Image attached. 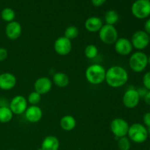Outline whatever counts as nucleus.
<instances>
[{"label": "nucleus", "instance_id": "41", "mask_svg": "<svg viewBox=\"0 0 150 150\" xmlns=\"http://www.w3.org/2000/svg\"><path fill=\"white\" fill-rule=\"evenodd\" d=\"M149 1H150V0H149Z\"/></svg>", "mask_w": 150, "mask_h": 150}, {"label": "nucleus", "instance_id": "23", "mask_svg": "<svg viewBox=\"0 0 150 150\" xmlns=\"http://www.w3.org/2000/svg\"><path fill=\"white\" fill-rule=\"evenodd\" d=\"M98 48L94 44H89L84 48V55L89 59H93L98 55Z\"/></svg>", "mask_w": 150, "mask_h": 150}, {"label": "nucleus", "instance_id": "15", "mask_svg": "<svg viewBox=\"0 0 150 150\" xmlns=\"http://www.w3.org/2000/svg\"><path fill=\"white\" fill-rule=\"evenodd\" d=\"M17 83L16 76L10 73H3L0 74V89L8 91L13 89Z\"/></svg>", "mask_w": 150, "mask_h": 150}, {"label": "nucleus", "instance_id": "40", "mask_svg": "<svg viewBox=\"0 0 150 150\" xmlns=\"http://www.w3.org/2000/svg\"><path fill=\"white\" fill-rule=\"evenodd\" d=\"M149 150H150V147H149Z\"/></svg>", "mask_w": 150, "mask_h": 150}, {"label": "nucleus", "instance_id": "39", "mask_svg": "<svg viewBox=\"0 0 150 150\" xmlns=\"http://www.w3.org/2000/svg\"><path fill=\"white\" fill-rule=\"evenodd\" d=\"M10 150H13V149H10Z\"/></svg>", "mask_w": 150, "mask_h": 150}, {"label": "nucleus", "instance_id": "28", "mask_svg": "<svg viewBox=\"0 0 150 150\" xmlns=\"http://www.w3.org/2000/svg\"><path fill=\"white\" fill-rule=\"evenodd\" d=\"M142 83L144 87L146 88L147 90H150V71L146 72L142 78Z\"/></svg>", "mask_w": 150, "mask_h": 150}, {"label": "nucleus", "instance_id": "35", "mask_svg": "<svg viewBox=\"0 0 150 150\" xmlns=\"http://www.w3.org/2000/svg\"><path fill=\"white\" fill-rule=\"evenodd\" d=\"M143 99L144 100V102L146 103V104L150 105V90H148L147 93H146V95L144 97Z\"/></svg>", "mask_w": 150, "mask_h": 150}, {"label": "nucleus", "instance_id": "22", "mask_svg": "<svg viewBox=\"0 0 150 150\" xmlns=\"http://www.w3.org/2000/svg\"><path fill=\"white\" fill-rule=\"evenodd\" d=\"M13 113L9 108L7 107H0V122L1 123H8L13 120Z\"/></svg>", "mask_w": 150, "mask_h": 150}, {"label": "nucleus", "instance_id": "3", "mask_svg": "<svg viewBox=\"0 0 150 150\" xmlns=\"http://www.w3.org/2000/svg\"><path fill=\"white\" fill-rule=\"evenodd\" d=\"M147 128L141 123H134L129 127L127 137L130 141L136 144H142L148 139Z\"/></svg>", "mask_w": 150, "mask_h": 150}, {"label": "nucleus", "instance_id": "1", "mask_svg": "<svg viewBox=\"0 0 150 150\" xmlns=\"http://www.w3.org/2000/svg\"><path fill=\"white\" fill-rule=\"evenodd\" d=\"M128 79V73L122 66H111L106 70L105 81L110 87H122L127 83Z\"/></svg>", "mask_w": 150, "mask_h": 150}, {"label": "nucleus", "instance_id": "7", "mask_svg": "<svg viewBox=\"0 0 150 150\" xmlns=\"http://www.w3.org/2000/svg\"><path fill=\"white\" fill-rule=\"evenodd\" d=\"M128 122L120 117L114 118L110 123V130L117 139L127 136L129 130Z\"/></svg>", "mask_w": 150, "mask_h": 150}, {"label": "nucleus", "instance_id": "14", "mask_svg": "<svg viewBox=\"0 0 150 150\" xmlns=\"http://www.w3.org/2000/svg\"><path fill=\"white\" fill-rule=\"evenodd\" d=\"M22 33V26L19 22L13 21L7 23L5 26V35L8 39L15 40L20 38Z\"/></svg>", "mask_w": 150, "mask_h": 150}, {"label": "nucleus", "instance_id": "10", "mask_svg": "<svg viewBox=\"0 0 150 150\" xmlns=\"http://www.w3.org/2000/svg\"><path fill=\"white\" fill-rule=\"evenodd\" d=\"M9 108H10L13 114L21 115L24 114L26 108H28L27 100L22 95H16L10 100Z\"/></svg>", "mask_w": 150, "mask_h": 150}, {"label": "nucleus", "instance_id": "20", "mask_svg": "<svg viewBox=\"0 0 150 150\" xmlns=\"http://www.w3.org/2000/svg\"><path fill=\"white\" fill-rule=\"evenodd\" d=\"M52 82L58 87L64 88L68 86L70 83V79L66 73L62 72H57L53 76Z\"/></svg>", "mask_w": 150, "mask_h": 150}, {"label": "nucleus", "instance_id": "27", "mask_svg": "<svg viewBox=\"0 0 150 150\" xmlns=\"http://www.w3.org/2000/svg\"><path fill=\"white\" fill-rule=\"evenodd\" d=\"M41 96L42 95L38 94L35 91L30 92L26 98L28 103L30 104L31 105H38V104L40 103L41 101Z\"/></svg>", "mask_w": 150, "mask_h": 150}, {"label": "nucleus", "instance_id": "24", "mask_svg": "<svg viewBox=\"0 0 150 150\" xmlns=\"http://www.w3.org/2000/svg\"><path fill=\"white\" fill-rule=\"evenodd\" d=\"M1 17L4 21L10 23V22L14 21L15 18H16V13L10 7H6L1 10Z\"/></svg>", "mask_w": 150, "mask_h": 150}, {"label": "nucleus", "instance_id": "4", "mask_svg": "<svg viewBox=\"0 0 150 150\" xmlns=\"http://www.w3.org/2000/svg\"><path fill=\"white\" fill-rule=\"evenodd\" d=\"M148 65V57L145 53L137 51L129 59V67L135 73H142Z\"/></svg>", "mask_w": 150, "mask_h": 150}, {"label": "nucleus", "instance_id": "11", "mask_svg": "<svg viewBox=\"0 0 150 150\" xmlns=\"http://www.w3.org/2000/svg\"><path fill=\"white\" fill-rule=\"evenodd\" d=\"M72 47L73 45L71 40L64 36L57 38L54 44V51L59 56H66L70 54L71 52Z\"/></svg>", "mask_w": 150, "mask_h": 150}, {"label": "nucleus", "instance_id": "13", "mask_svg": "<svg viewBox=\"0 0 150 150\" xmlns=\"http://www.w3.org/2000/svg\"><path fill=\"white\" fill-rule=\"evenodd\" d=\"M53 82L49 78L42 76L37 79L34 83V89L40 95H46L52 89Z\"/></svg>", "mask_w": 150, "mask_h": 150}, {"label": "nucleus", "instance_id": "25", "mask_svg": "<svg viewBox=\"0 0 150 150\" xmlns=\"http://www.w3.org/2000/svg\"><path fill=\"white\" fill-rule=\"evenodd\" d=\"M79 35V30L78 29V27L75 26H67L65 29L64 32V36L67 39L72 40L76 39Z\"/></svg>", "mask_w": 150, "mask_h": 150}, {"label": "nucleus", "instance_id": "33", "mask_svg": "<svg viewBox=\"0 0 150 150\" xmlns=\"http://www.w3.org/2000/svg\"><path fill=\"white\" fill-rule=\"evenodd\" d=\"M9 104H10V103L8 102L7 98H3V97L0 98V107L9 106Z\"/></svg>", "mask_w": 150, "mask_h": 150}, {"label": "nucleus", "instance_id": "6", "mask_svg": "<svg viewBox=\"0 0 150 150\" xmlns=\"http://www.w3.org/2000/svg\"><path fill=\"white\" fill-rule=\"evenodd\" d=\"M131 13L138 19L147 18L150 16V1L136 0L131 6Z\"/></svg>", "mask_w": 150, "mask_h": 150}, {"label": "nucleus", "instance_id": "19", "mask_svg": "<svg viewBox=\"0 0 150 150\" xmlns=\"http://www.w3.org/2000/svg\"><path fill=\"white\" fill-rule=\"evenodd\" d=\"M60 127L64 131H71L76 127V120L72 115H65L60 120Z\"/></svg>", "mask_w": 150, "mask_h": 150}, {"label": "nucleus", "instance_id": "30", "mask_svg": "<svg viewBox=\"0 0 150 150\" xmlns=\"http://www.w3.org/2000/svg\"><path fill=\"white\" fill-rule=\"evenodd\" d=\"M8 57V52L4 48H0V62H3Z\"/></svg>", "mask_w": 150, "mask_h": 150}, {"label": "nucleus", "instance_id": "31", "mask_svg": "<svg viewBox=\"0 0 150 150\" xmlns=\"http://www.w3.org/2000/svg\"><path fill=\"white\" fill-rule=\"evenodd\" d=\"M136 90H137L138 93H139V97H140L141 98H144V97L146 95V94L148 92L147 89H146L145 87H144V86L142 88H139V89H137Z\"/></svg>", "mask_w": 150, "mask_h": 150}, {"label": "nucleus", "instance_id": "8", "mask_svg": "<svg viewBox=\"0 0 150 150\" xmlns=\"http://www.w3.org/2000/svg\"><path fill=\"white\" fill-rule=\"evenodd\" d=\"M130 41L133 48L142 51L149 45L150 36L144 30L136 31L132 36Z\"/></svg>", "mask_w": 150, "mask_h": 150}, {"label": "nucleus", "instance_id": "21", "mask_svg": "<svg viewBox=\"0 0 150 150\" xmlns=\"http://www.w3.org/2000/svg\"><path fill=\"white\" fill-rule=\"evenodd\" d=\"M119 19H120V17L116 10H109L105 12V16H104L105 24L114 26L119 21Z\"/></svg>", "mask_w": 150, "mask_h": 150}, {"label": "nucleus", "instance_id": "5", "mask_svg": "<svg viewBox=\"0 0 150 150\" xmlns=\"http://www.w3.org/2000/svg\"><path fill=\"white\" fill-rule=\"evenodd\" d=\"M98 36L102 42L106 45H114L119 38L118 31L113 25L103 24L98 32Z\"/></svg>", "mask_w": 150, "mask_h": 150}, {"label": "nucleus", "instance_id": "37", "mask_svg": "<svg viewBox=\"0 0 150 150\" xmlns=\"http://www.w3.org/2000/svg\"><path fill=\"white\" fill-rule=\"evenodd\" d=\"M147 131H148V134L150 135V128H147Z\"/></svg>", "mask_w": 150, "mask_h": 150}, {"label": "nucleus", "instance_id": "9", "mask_svg": "<svg viewBox=\"0 0 150 150\" xmlns=\"http://www.w3.org/2000/svg\"><path fill=\"white\" fill-rule=\"evenodd\" d=\"M141 98L139 97L136 89L129 88L125 92L122 97V103L125 106L129 109H133L138 106L140 102Z\"/></svg>", "mask_w": 150, "mask_h": 150}, {"label": "nucleus", "instance_id": "36", "mask_svg": "<svg viewBox=\"0 0 150 150\" xmlns=\"http://www.w3.org/2000/svg\"><path fill=\"white\" fill-rule=\"evenodd\" d=\"M148 64H149L150 65V56L149 57H148Z\"/></svg>", "mask_w": 150, "mask_h": 150}, {"label": "nucleus", "instance_id": "29", "mask_svg": "<svg viewBox=\"0 0 150 150\" xmlns=\"http://www.w3.org/2000/svg\"><path fill=\"white\" fill-rule=\"evenodd\" d=\"M144 125L146 128H150V112H146L143 117Z\"/></svg>", "mask_w": 150, "mask_h": 150}, {"label": "nucleus", "instance_id": "38", "mask_svg": "<svg viewBox=\"0 0 150 150\" xmlns=\"http://www.w3.org/2000/svg\"><path fill=\"white\" fill-rule=\"evenodd\" d=\"M38 150H42V149H41V148H40V149H38Z\"/></svg>", "mask_w": 150, "mask_h": 150}, {"label": "nucleus", "instance_id": "26", "mask_svg": "<svg viewBox=\"0 0 150 150\" xmlns=\"http://www.w3.org/2000/svg\"><path fill=\"white\" fill-rule=\"evenodd\" d=\"M117 146L120 150H130L131 146L130 140L127 136L117 139Z\"/></svg>", "mask_w": 150, "mask_h": 150}, {"label": "nucleus", "instance_id": "16", "mask_svg": "<svg viewBox=\"0 0 150 150\" xmlns=\"http://www.w3.org/2000/svg\"><path fill=\"white\" fill-rule=\"evenodd\" d=\"M25 118L30 123H37L41 120L42 117V111L38 105L28 106L24 112Z\"/></svg>", "mask_w": 150, "mask_h": 150}, {"label": "nucleus", "instance_id": "18", "mask_svg": "<svg viewBox=\"0 0 150 150\" xmlns=\"http://www.w3.org/2000/svg\"><path fill=\"white\" fill-rule=\"evenodd\" d=\"M42 150H59V141L54 136H48L43 139L41 144Z\"/></svg>", "mask_w": 150, "mask_h": 150}, {"label": "nucleus", "instance_id": "34", "mask_svg": "<svg viewBox=\"0 0 150 150\" xmlns=\"http://www.w3.org/2000/svg\"><path fill=\"white\" fill-rule=\"evenodd\" d=\"M144 31L150 35V18L146 21L144 23Z\"/></svg>", "mask_w": 150, "mask_h": 150}, {"label": "nucleus", "instance_id": "17", "mask_svg": "<svg viewBox=\"0 0 150 150\" xmlns=\"http://www.w3.org/2000/svg\"><path fill=\"white\" fill-rule=\"evenodd\" d=\"M103 26V20L99 17L97 16H92L89 17L85 21L84 27L88 32L95 33L98 32L100 29Z\"/></svg>", "mask_w": 150, "mask_h": 150}, {"label": "nucleus", "instance_id": "2", "mask_svg": "<svg viewBox=\"0 0 150 150\" xmlns=\"http://www.w3.org/2000/svg\"><path fill=\"white\" fill-rule=\"evenodd\" d=\"M106 70L100 64H92L86 68L85 77L92 85H100L105 81Z\"/></svg>", "mask_w": 150, "mask_h": 150}, {"label": "nucleus", "instance_id": "32", "mask_svg": "<svg viewBox=\"0 0 150 150\" xmlns=\"http://www.w3.org/2000/svg\"><path fill=\"white\" fill-rule=\"evenodd\" d=\"M92 4L95 7H100L103 4H105L107 0H91Z\"/></svg>", "mask_w": 150, "mask_h": 150}, {"label": "nucleus", "instance_id": "12", "mask_svg": "<svg viewBox=\"0 0 150 150\" xmlns=\"http://www.w3.org/2000/svg\"><path fill=\"white\" fill-rule=\"evenodd\" d=\"M114 45V50L121 56H127L133 51V47L130 40L126 38H120L117 39Z\"/></svg>", "mask_w": 150, "mask_h": 150}, {"label": "nucleus", "instance_id": "42", "mask_svg": "<svg viewBox=\"0 0 150 150\" xmlns=\"http://www.w3.org/2000/svg\"><path fill=\"white\" fill-rule=\"evenodd\" d=\"M149 36H150V35H149Z\"/></svg>", "mask_w": 150, "mask_h": 150}]
</instances>
